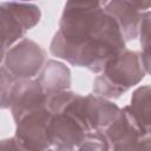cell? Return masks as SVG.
Returning a JSON list of instances; mask_svg holds the SVG:
<instances>
[{
    "label": "cell",
    "mask_w": 151,
    "mask_h": 151,
    "mask_svg": "<svg viewBox=\"0 0 151 151\" xmlns=\"http://www.w3.org/2000/svg\"><path fill=\"white\" fill-rule=\"evenodd\" d=\"M63 111L72 113L87 132H103L116 119L120 109L113 101L93 93L86 96L76 93Z\"/></svg>",
    "instance_id": "cell-4"
},
{
    "label": "cell",
    "mask_w": 151,
    "mask_h": 151,
    "mask_svg": "<svg viewBox=\"0 0 151 151\" xmlns=\"http://www.w3.org/2000/svg\"><path fill=\"white\" fill-rule=\"evenodd\" d=\"M46 151H55V150H53V149H48V150H46Z\"/></svg>",
    "instance_id": "cell-18"
},
{
    "label": "cell",
    "mask_w": 151,
    "mask_h": 151,
    "mask_svg": "<svg viewBox=\"0 0 151 151\" xmlns=\"http://www.w3.org/2000/svg\"><path fill=\"white\" fill-rule=\"evenodd\" d=\"M150 94L149 85H144L134 90L127 110L142 130L150 133Z\"/></svg>",
    "instance_id": "cell-12"
},
{
    "label": "cell",
    "mask_w": 151,
    "mask_h": 151,
    "mask_svg": "<svg viewBox=\"0 0 151 151\" xmlns=\"http://www.w3.org/2000/svg\"><path fill=\"white\" fill-rule=\"evenodd\" d=\"M6 52H7L6 46L0 41V65H1V63H4V59H5V54H6Z\"/></svg>",
    "instance_id": "cell-17"
},
{
    "label": "cell",
    "mask_w": 151,
    "mask_h": 151,
    "mask_svg": "<svg viewBox=\"0 0 151 151\" xmlns=\"http://www.w3.org/2000/svg\"><path fill=\"white\" fill-rule=\"evenodd\" d=\"M41 19L40 7L32 2L0 1V41L8 50L24 39Z\"/></svg>",
    "instance_id": "cell-3"
},
{
    "label": "cell",
    "mask_w": 151,
    "mask_h": 151,
    "mask_svg": "<svg viewBox=\"0 0 151 151\" xmlns=\"http://www.w3.org/2000/svg\"><path fill=\"white\" fill-rule=\"evenodd\" d=\"M112 151H150V133L139 127L127 106L103 131Z\"/></svg>",
    "instance_id": "cell-5"
},
{
    "label": "cell",
    "mask_w": 151,
    "mask_h": 151,
    "mask_svg": "<svg viewBox=\"0 0 151 151\" xmlns=\"http://www.w3.org/2000/svg\"><path fill=\"white\" fill-rule=\"evenodd\" d=\"M35 80L46 96L67 91L71 87V71L64 63L50 59L45 61Z\"/></svg>",
    "instance_id": "cell-11"
},
{
    "label": "cell",
    "mask_w": 151,
    "mask_h": 151,
    "mask_svg": "<svg viewBox=\"0 0 151 151\" xmlns=\"http://www.w3.org/2000/svg\"><path fill=\"white\" fill-rule=\"evenodd\" d=\"M45 61V50L35 41L24 38L7 50L4 66L17 79H33L40 72Z\"/></svg>",
    "instance_id": "cell-6"
},
{
    "label": "cell",
    "mask_w": 151,
    "mask_h": 151,
    "mask_svg": "<svg viewBox=\"0 0 151 151\" xmlns=\"http://www.w3.org/2000/svg\"><path fill=\"white\" fill-rule=\"evenodd\" d=\"M17 78L9 73L5 66H0V109L11 107L12 91L17 83Z\"/></svg>",
    "instance_id": "cell-15"
},
{
    "label": "cell",
    "mask_w": 151,
    "mask_h": 151,
    "mask_svg": "<svg viewBox=\"0 0 151 151\" xmlns=\"http://www.w3.org/2000/svg\"><path fill=\"white\" fill-rule=\"evenodd\" d=\"M0 151H26L20 146L14 137L5 138L0 140Z\"/></svg>",
    "instance_id": "cell-16"
},
{
    "label": "cell",
    "mask_w": 151,
    "mask_h": 151,
    "mask_svg": "<svg viewBox=\"0 0 151 151\" xmlns=\"http://www.w3.org/2000/svg\"><path fill=\"white\" fill-rule=\"evenodd\" d=\"M73 151H110V145L103 132H87Z\"/></svg>",
    "instance_id": "cell-13"
},
{
    "label": "cell",
    "mask_w": 151,
    "mask_h": 151,
    "mask_svg": "<svg viewBox=\"0 0 151 151\" xmlns=\"http://www.w3.org/2000/svg\"><path fill=\"white\" fill-rule=\"evenodd\" d=\"M117 21L103 1H67L50 52L68 64L100 73L105 64L125 47Z\"/></svg>",
    "instance_id": "cell-1"
},
{
    "label": "cell",
    "mask_w": 151,
    "mask_h": 151,
    "mask_svg": "<svg viewBox=\"0 0 151 151\" xmlns=\"http://www.w3.org/2000/svg\"><path fill=\"white\" fill-rule=\"evenodd\" d=\"M47 96L35 79H18L11 98V112L17 123L24 116L46 107Z\"/></svg>",
    "instance_id": "cell-10"
},
{
    "label": "cell",
    "mask_w": 151,
    "mask_h": 151,
    "mask_svg": "<svg viewBox=\"0 0 151 151\" xmlns=\"http://www.w3.org/2000/svg\"><path fill=\"white\" fill-rule=\"evenodd\" d=\"M52 113L42 107L19 119L15 124L14 138L26 151H46L50 149L47 142V125Z\"/></svg>",
    "instance_id": "cell-7"
},
{
    "label": "cell",
    "mask_w": 151,
    "mask_h": 151,
    "mask_svg": "<svg viewBox=\"0 0 151 151\" xmlns=\"http://www.w3.org/2000/svg\"><path fill=\"white\" fill-rule=\"evenodd\" d=\"M150 5V1H103L104 9L117 21L125 42L138 38L139 25Z\"/></svg>",
    "instance_id": "cell-9"
},
{
    "label": "cell",
    "mask_w": 151,
    "mask_h": 151,
    "mask_svg": "<svg viewBox=\"0 0 151 151\" xmlns=\"http://www.w3.org/2000/svg\"><path fill=\"white\" fill-rule=\"evenodd\" d=\"M147 71L140 53L124 48L111 58L93 80V94L112 100L139 84Z\"/></svg>",
    "instance_id": "cell-2"
},
{
    "label": "cell",
    "mask_w": 151,
    "mask_h": 151,
    "mask_svg": "<svg viewBox=\"0 0 151 151\" xmlns=\"http://www.w3.org/2000/svg\"><path fill=\"white\" fill-rule=\"evenodd\" d=\"M138 37L140 41V57L143 59L144 66L150 72V11L144 13L142 22L139 25Z\"/></svg>",
    "instance_id": "cell-14"
},
{
    "label": "cell",
    "mask_w": 151,
    "mask_h": 151,
    "mask_svg": "<svg viewBox=\"0 0 151 151\" xmlns=\"http://www.w3.org/2000/svg\"><path fill=\"white\" fill-rule=\"evenodd\" d=\"M86 133L83 124L67 111L52 114L47 125V142L55 151H73Z\"/></svg>",
    "instance_id": "cell-8"
}]
</instances>
